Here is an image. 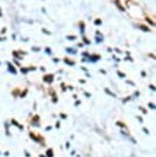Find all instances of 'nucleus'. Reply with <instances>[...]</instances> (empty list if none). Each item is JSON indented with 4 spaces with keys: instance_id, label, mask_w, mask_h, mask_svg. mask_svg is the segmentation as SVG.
I'll return each mask as SVG.
<instances>
[{
    "instance_id": "obj_1",
    "label": "nucleus",
    "mask_w": 156,
    "mask_h": 157,
    "mask_svg": "<svg viewBox=\"0 0 156 157\" xmlns=\"http://www.w3.org/2000/svg\"><path fill=\"white\" fill-rule=\"evenodd\" d=\"M95 23H96V25H101V20H96Z\"/></svg>"
},
{
    "instance_id": "obj_2",
    "label": "nucleus",
    "mask_w": 156,
    "mask_h": 157,
    "mask_svg": "<svg viewBox=\"0 0 156 157\" xmlns=\"http://www.w3.org/2000/svg\"><path fill=\"white\" fill-rule=\"evenodd\" d=\"M68 39H75V36H68Z\"/></svg>"
}]
</instances>
